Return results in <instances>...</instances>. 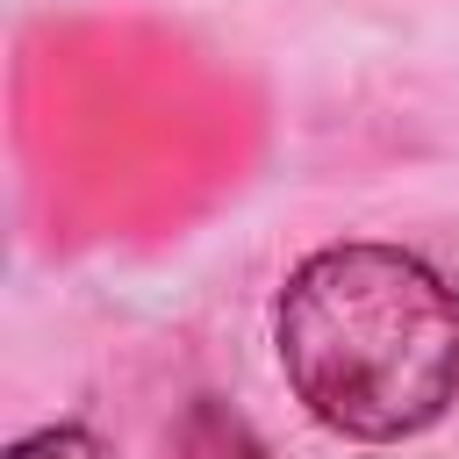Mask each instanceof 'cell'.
Instances as JSON below:
<instances>
[{
  "label": "cell",
  "mask_w": 459,
  "mask_h": 459,
  "mask_svg": "<svg viewBox=\"0 0 459 459\" xmlns=\"http://www.w3.org/2000/svg\"><path fill=\"white\" fill-rule=\"evenodd\" d=\"M7 459H108V445H100L93 430H79V423H57V430H36V437H22Z\"/></svg>",
  "instance_id": "cell-2"
},
{
  "label": "cell",
  "mask_w": 459,
  "mask_h": 459,
  "mask_svg": "<svg viewBox=\"0 0 459 459\" xmlns=\"http://www.w3.org/2000/svg\"><path fill=\"white\" fill-rule=\"evenodd\" d=\"M280 366L323 430L416 437L459 394V294L416 251L330 244L280 294Z\"/></svg>",
  "instance_id": "cell-1"
}]
</instances>
